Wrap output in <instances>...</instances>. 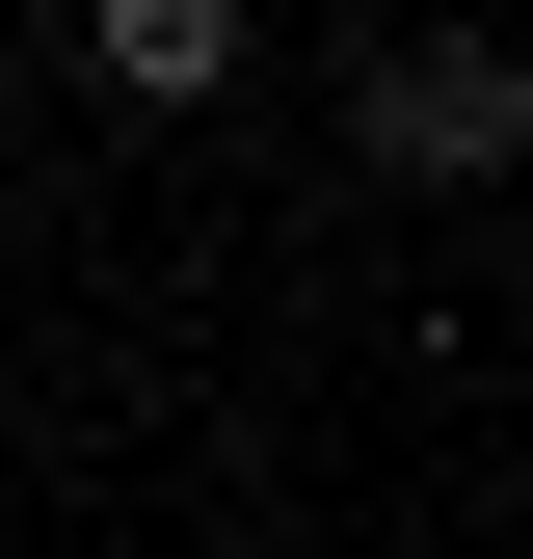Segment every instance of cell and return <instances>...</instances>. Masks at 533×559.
I'll use <instances>...</instances> for the list:
<instances>
[{
	"label": "cell",
	"mask_w": 533,
	"mask_h": 559,
	"mask_svg": "<svg viewBox=\"0 0 533 559\" xmlns=\"http://www.w3.org/2000/svg\"><path fill=\"white\" fill-rule=\"evenodd\" d=\"M347 160L427 187V214L533 187V53H481V27H374V53H347Z\"/></svg>",
	"instance_id": "obj_1"
},
{
	"label": "cell",
	"mask_w": 533,
	"mask_h": 559,
	"mask_svg": "<svg viewBox=\"0 0 533 559\" xmlns=\"http://www.w3.org/2000/svg\"><path fill=\"white\" fill-rule=\"evenodd\" d=\"M54 53H81V81H107L133 133H187V107H240V53H266V0H81Z\"/></svg>",
	"instance_id": "obj_2"
},
{
	"label": "cell",
	"mask_w": 533,
	"mask_h": 559,
	"mask_svg": "<svg viewBox=\"0 0 533 559\" xmlns=\"http://www.w3.org/2000/svg\"><path fill=\"white\" fill-rule=\"evenodd\" d=\"M481 214H507V320H533V187H481Z\"/></svg>",
	"instance_id": "obj_3"
}]
</instances>
